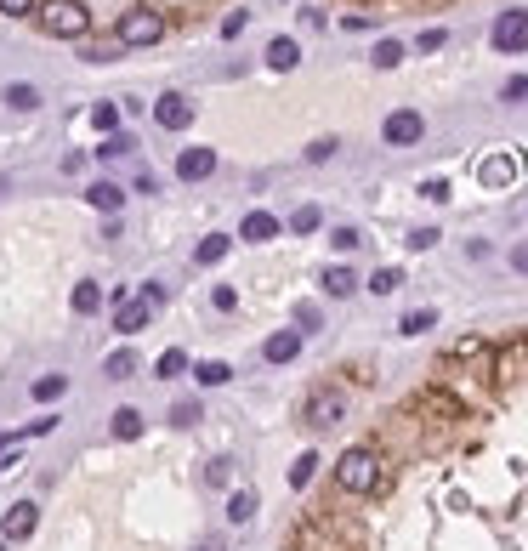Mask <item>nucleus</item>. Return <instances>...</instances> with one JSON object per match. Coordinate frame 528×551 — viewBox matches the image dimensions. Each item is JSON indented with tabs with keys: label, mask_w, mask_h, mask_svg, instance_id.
Returning <instances> with one entry per match:
<instances>
[{
	"label": "nucleus",
	"mask_w": 528,
	"mask_h": 551,
	"mask_svg": "<svg viewBox=\"0 0 528 551\" xmlns=\"http://www.w3.org/2000/svg\"><path fill=\"white\" fill-rule=\"evenodd\" d=\"M35 12H40V29H46V35H57V40H86L91 35L86 0H40Z\"/></svg>",
	"instance_id": "obj_2"
},
{
	"label": "nucleus",
	"mask_w": 528,
	"mask_h": 551,
	"mask_svg": "<svg viewBox=\"0 0 528 551\" xmlns=\"http://www.w3.org/2000/svg\"><path fill=\"white\" fill-rule=\"evenodd\" d=\"M228 245H233L228 233H211V239H199V245H194V262L199 267H216L222 256H228Z\"/></svg>",
	"instance_id": "obj_17"
},
{
	"label": "nucleus",
	"mask_w": 528,
	"mask_h": 551,
	"mask_svg": "<svg viewBox=\"0 0 528 551\" xmlns=\"http://www.w3.org/2000/svg\"><path fill=\"white\" fill-rule=\"evenodd\" d=\"M0 12H6V18H29V12H35V0H0Z\"/></svg>",
	"instance_id": "obj_40"
},
{
	"label": "nucleus",
	"mask_w": 528,
	"mask_h": 551,
	"mask_svg": "<svg viewBox=\"0 0 528 551\" xmlns=\"http://www.w3.org/2000/svg\"><path fill=\"white\" fill-rule=\"evenodd\" d=\"M324 228V211H318V205H301L296 216H290V233H318Z\"/></svg>",
	"instance_id": "obj_29"
},
{
	"label": "nucleus",
	"mask_w": 528,
	"mask_h": 551,
	"mask_svg": "<svg viewBox=\"0 0 528 551\" xmlns=\"http://www.w3.org/2000/svg\"><path fill=\"white\" fill-rule=\"evenodd\" d=\"M313 472H318L313 449H307V455H296V466H290V489H307V483H313Z\"/></svg>",
	"instance_id": "obj_28"
},
{
	"label": "nucleus",
	"mask_w": 528,
	"mask_h": 551,
	"mask_svg": "<svg viewBox=\"0 0 528 551\" xmlns=\"http://www.w3.org/2000/svg\"><path fill=\"white\" fill-rule=\"evenodd\" d=\"M279 216H267V211H250L245 222H239V239H250V245H267V239H279Z\"/></svg>",
	"instance_id": "obj_11"
},
{
	"label": "nucleus",
	"mask_w": 528,
	"mask_h": 551,
	"mask_svg": "<svg viewBox=\"0 0 528 551\" xmlns=\"http://www.w3.org/2000/svg\"><path fill=\"white\" fill-rule=\"evenodd\" d=\"M398 63H404V46H398V40H381V46H375V69H398Z\"/></svg>",
	"instance_id": "obj_32"
},
{
	"label": "nucleus",
	"mask_w": 528,
	"mask_h": 551,
	"mask_svg": "<svg viewBox=\"0 0 528 551\" xmlns=\"http://www.w3.org/2000/svg\"><path fill=\"white\" fill-rule=\"evenodd\" d=\"M421 194L432 199V205H443V199H449V182H443V177H432V182H421Z\"/></svg>",
	"instance_id": "obj_39"
},
{
	"label": "nucleus",
	"mask_w": 528,
	"mask_h": 551,
	"mask_svg": "<svg viewBox=\"0 0 528 551\" xmlns=\"http://www.w3.org/2000/svg\"><path fill=\"white\" fill-rule=\"evenodd\" d=\"M0 551H6V540H0Z\"/></svg>",
	"instance_id": "obj_46"
},
{
	"label": "nucleus",
	"mask_w": 528,
	"mask_h": 551,
	"mask_svg": "<svg viewBox=\"0 0 528 551\" xmlns=\"http://www.w3.org/2000/svg\"><path fill=\"white\" fill-rule=\"evenodd\" d=\"M131 370H137V358H131V347H120V353H108V364H103V375H108V381H125Z\"/></svg>",
	"instance_id": "obj_27"
},
{
	"label": "nucleus",
	"mask_w": 528,
	"mask_h": 551,
	"mask_svg": "<svg viewBox=\"0 0 528 551\" xmlns=\"http://www.w3.org/2000/svg\"><path fill=\"white\" fill-rule=\"evenodd\" d=\"M256 517V495L250 489H233V500H228V523H250Z\"/></svg>",
	"instance_id": "obj_22"
},
{
	"label": "nucleus",
	"mask_w": 528,
	"mask_h": 551,
	"mask_svg": "<svg viewBox=\"0 0 528 551\" xmlns=\"http://www.w3.org/2000/svg\"><path fill=\"white\" fill-rule=\"evenodd\" d=\"M296 324H301V330H318V307L301 302V307H296Z\"/></svg>",
	"instance_id": "obj_43"
},
{
	"label": "nucleus",
	"mask_w": 528,
	"mask_h": 551,
	"mask_svg": "<svg viewBox=\"0 0 528 551\" xmlns=\"http://www.w3.org/2000/svg\"><path fill=\"white\" fill-rule=\"evenodd\" d=\"M159 302H165V285H142V296H120V307H114V330H120V336H137L142 324L154 319Z\"/></svg>",
	"instance_id": "obj_4"
},
{
	"label": "nucleus",
	"mask_w": 528,
	"mask_h": 551,
	"mask_svg": "<svg viewBox=\"0 0 528 551\" xmlns=\"http://www.w3.org/2000/svg\"><path fill=\"white\" fill-rule=\"evenodd\" d=\"M517 171H523V160H517V154H494V160H483V182H489V188L517 182Z\"/></svg>",
	"instance_id": "obj_13"
},
{
	"label": "nucleus",
	"mask_w": 528,
	"mask_h": 551,
	"mask_svg": "<svg viewBox=\"0 0 528 551\" xmlns=\"http://www.w3.org/2000/svg\"><path fill=\"white\" fill-rule=\"evenodd\" d=\"M341 415H347V398L335 387H318L313 398H307V421H313V427H341Z\"/></svg>",
	"instance_id": "obj_7"
},
{
	"label": "nucleus",
	"mask_w": 528,
	"mask_h": 551,
	"mask_svg": "<svg viewBox=\"0 0 528 551\" xmlns=\"http://www.w3.org/2000/svg\"><path fill=\"white\" fill-rule=\"evenodd\" d=\"M154 120L165 125V131H182V125L194 120V103H188L182 91H165V97L154 103Z\"/></svg>",
	"instance_id": "obj_8"
},
{
	"label": "nucleus",
	"mask_w": 528,
	"mask_h": 551,
	"mask_svg": "<svg viewBox=\"0 0 528 551\" xmlns=\"http://www.w3.org/2000/svg\"><path fill=\"white\" fill-rule=\"evenodd\" d=\"M6 97V108H18V114H29V108H40V91L35 86H23V80H12V86L0 91Z\"/></svg>",
	"instance_id": "obj_18"
},
{
	"label": "nucleus",
	"mask_w": 528,
	"mask_h": 551,
	"mask_svg": "<svg viewBox=\"0 0 528 551\" xmlns=\"http://www.w3.org/2000/svg\"><path fill=\"white\" fill-rule=\"evenodd\" d=\"M438 239H443L438 228H415V233H409V250H432Z\"/></svg>",
	"instance_id": "obj_37"
},
{
	"label": "nucleus",
	"mask_w": 528,
	"mask_h": 551,
	"mask_svg": "<svg viewBox=\"0 0 528 551\" xmlns=\"http://www.w3.org/2000/svg\"><path fill=\"white\" fill-rule=\"evenodd\" d=\"M114 35H120V46H159V40H165V12H154V6H131Z\"/></svg>",
	"instance_id": "obj_3"
},
{
	"label": "nucleus",
	"mask_w": 528,
	"mask_h": 551,
	"mask_svg": "<svg viewBox=\"0 0 528 551\" xmlns=\"http://www.w3.org/2000/svg\"><path fill=\"white\" fill-rule=\"evenodd\" d=\"M324 290H330V296H352V290H358L352 267H330V273H324Z\"/></svg>",
	"instance_id": "obj_25"
},
{
	"label": "nucleus",
	"mask_w": 528,
	"mask_h": 551,
	"mask_svg": "<svg viewBox=\"0 0 528 551\" xmlns=\"http://www.w3.org/2000/svg\"><path fill=\"white\" fill-rule=\"evenodd\" d=\"M91 125H97L103 137H114V131H120V103H97L91 108Z\"/></svg>",
	"instance_id": "obj_23"
},
{
	"label": "nucleus",
	"mask_w": 528,
	"mask_h": 551,
	"mask_svg": "<svg viewBox=\"0 0 528 551\" xmlns=\"http://www.w3.org/2000/svg\"><path fill=\"white\" fill-rule=\"evenodd\" d=\"M194 381H199V387H228V381H233V364H222V358H199V364H194Z\"/></svg>",
	"instance_id": "obj_16"
},
{
	"label": "nucleus",
	"mask_w": 528,
	"mask_h": 551,
	"mask_svg": "<svg viewBox=\"0 0 528 551\" xmlns=\"http://www.w3.org/2000/svg\"><path fill=\"white\" fill-rule=\"evenodd\" d=\"M335 483H341V495H375V489H381V449L352 444L347 455L335 461Z\"/></svg>",
	"instance_id": "obj_1"
},
{
	"label": "nucleus",
	"mask_w": 528,
	"mask_h": 551,
	"mask_svg": "<svg viewBox=\"0 0 528 551\" xmlns=\"http://www.w3.org/2000/svg\"><path fill=\"white\" fill-rule=\"evenodd\" d=\"M432 324H438V313H432V307H415V313H404L398 330H404V336H421V330H432Z\"/></svg>",
	"instance_id": "obj_31"
},
{
	"label": "nucleus",
	"mask_w": 528,
	"mask_h": 551,
	"mask_svg": "<svg viewBox=\"0 0 528 551\" xmlns=\"http://www.w3.org/2000/svg\"><path fill=\"white\" fill-rule=\"evenodd\" d=\"M296 63H301V46H296V40H290V35H279V40H273V46H267V69L290 74V69H296Z\"/></svg>",
	"instance_id": "obj_14"
},
{
	"label": "nucleus",
	"mask_w": 528,
	"mask_h": 551,
	"mask_svg": "<svg viewBox=\"0 0 528 551\" xmlns=\"http://www.w3.org/2000/svg\"><path fill=\"white\" fill-rule=\"evenodd\" d=\"M216 171V148H188L182 160H176V177L182 182H205Z\"/></svg>",
	"instance_id": "obj_10"
},
{
	"label": "nucleus",
	"mask_w": 528,
	"mask_h": 551,
	"mask_svg": "<svg viewBox=\"0 0 528 551\" xmlns=\"http://www.w3.org/2000/svg\"><path fill=\"white\" fill-rule=\"evenodd\" d=\"M296 353H301V330H279V336L262 341V358H267V364H290Z\"/></svg>",
	"instance_id": "obj_12"
},
{
	"label": "nucleus",
	"mask_w": 528,
	"mask_h": 551,
	"mask_svg": "<svg viewBox=\"0 0 528 551\" xmlns=\"http://www.w3.org/2000/svg\"><path fill=\"white\" fill-rule=\"evenodd\" d=\"M131 148H137V137H120V131H114V137H103V148H97V160H125Z\"/></svg>",
	"instance_id": "obj_30"
},
{
	"label": "nucleus",
	"mask_w": 528,
	"mask_h": 551,
	"mask_svg": "<svg viewBox=\"0 0 528 551\" xmlns=\"http://www.w3.org/2000/svg\"><path fill=\"white\" fill-rule=\"evenodd\" d=\"M500 97H506V103H528V74H511Z\"/></svg>",
	"instance_id": "obj_34"
},
{
	"label": "nucleus",
	"mask_w": 528,
	"mask_h": 551,
	"mask_svg": "<svg viewBox=\"0 0 528 551\" xmlns=\"http://www.w3.org/2000/svg\"><path fill=\"white\" fill-rule=\"evenodd\" d=\"M245 12H233V18H222V40H233V35H245Z\"/></svg>",
	"instance_id": "obj_41"
},
{
	"label": "nucleus",
	"mask_w": 528,
	"mask_h": 551,
	"mask_svg": "<svg viewBox=\"0 0 528 551\" xmlns=\"http://www.w3.org/2000/svg\"><path fill=\"white\" fill-rule=\"evenodd\" d=\"M330 245H335V250H358V245H364V233H358V228H335Z\"/></svg>",
	"instance_id": "obj_35"
},
{
	"label": "nucleus",
	"mask_w": 528,
	"mask_h": 551,
	"mask_svg": "<svg viewBox=\"0 0 528 551\" xmlns=\"http://www.w3.org/2000/svg\"><path fill=\"white\" fill-rule=\"evenodd\" d=\"M114 438H142V409H114Z\"/></svg>",
	"instance_id": "obj_24"
},
{
	"label": "nucleus",
	"mask_w": 528,
	"mask_h": 551,
	"mask_svg": "<svg viewBox=\"0 0 528 551\" xmlns=\"http://www.w3.org/2000/svg\"><path fill=\"white\" fill-rule=\"evenodd\" d=\"M443 40H449V35H443V29H426V35H421V52H438Z\"/></svg>",
	"instance_id": "obj_45"
},
{
	"label": "nucleus",
	"mask_w": 528,
	"mask_h": 551,
	"mask_svg": "<svg viewBox=\"0 0 528 551\" xmlns=\"http://www.w3.org/2000/svg\"><path fill=\"white\" fill-rule=\"evenodd\" d=\"M86 199H91V205H97L103 216H114V211L125 205V188H120V182H91V188H86Z\"/></svg>",
	"instance_id": "obj_15"
},
{
	"label": "nucleus",
	"mask_w": 528,
	"mask_h": 551,
	"mask_svg": "<svg viewBox=\"0 0 528 551\" xmlns=\"http://www.w3.org/2000/svg\"><path fill=\"white\" fill-rule=\"evenodd\" d=\"M63 392H69V375H40L35 381V404H57Z\"/></svg>",
	"instance_id": "obj_20"
},
{
	"label": "nucleus",
	"mask_w": 528,
	"mask_h": 551,
	"mask_svg": "<svg viewBox=\"0 0 528 551\" xmlns=\"http://www.w3.org/2000/svg\"><path fill=\"white\" fill-rule=\"evenodd\" d=\"M194 370V358L182 353V347H171V353H159V375H165V381H176V375H188Z\"/></svg>",
	"instance_id": "obj_21"
},
{
	"label": "nucleus",
	"mask_w": 528,
	"mask_h": 551,
	"mask_svg": "<svg viewBox=\"0 0 528 551\" xmlns=\"http://www.w3.org/2000/svg\"><path fill=\"white\" fill-rule=\"evenodd\" d=\"M171 421H176V427H194V421H199V404H194V398H188V404H176Z\"/></svg>",
	"instance_id": "obj_38"
},
{
	"label": "nucleus",
	"mask_w": 528,
	"mask_h": 551,
	"mask_svg": "<svg viewBox=\"0 0 528 551\" xmlns=\"http://www.w3.org/2000/svg\"><path fill=\"white\" fill-rule=\"evenodd\" d=\"M511 267H517V273L528 279V239H523V245H511Z\"/></svg>",
	"instance_id": "obj_44"
},
{
	"label": "nucleus",
	"mask_w": 528,
	"mask_h": 551,
	"mask_svg": "<svg viewBox=\"0 0 528 551\" xmlns=\"http://www.w3.org/2000/svg\"><path fill=\"white\" fill-rule=\"evenodd\" d=\"M0 529H6V540H29V534L40 529V506H35V500L6 506V523H0Z\"/></svg>",
	"instance_id": "obj_9"
},
{
	"label": "nucleus",
	"mask_w": 528,
	"mask_h": 551,
	"mask_svg": "<svg viewBox=\"0 0 528 551\" xmlns=\"http://www.w3.org/2000/svg\"><path fill=\"white\" fill-rule=\"evenodd\" d=\"M335 148H341L335 137H318V143L307 148V160H313V165H324V160H335Z\"/></svg>",
	"instance_id": "obj_36"
},
{
	"label": "nucleus",
	"mask_w": 528,
	"mask_h": 551,
	"mask_svg": "<svg viewBox=\"0 0 528 551\" xmlns=\"http://www.w3.org/2000/svg\"><path fill=\"white\" fill-rule=\"evenodd\" d=\"M211 302H216V307H222V313H233V307H239V296H233V290H228V285H216V290H211Z\"/></svg>",
	"instance_id": "obj_42"
},
{
	"label": "nucleus",
	"mask_w": 528,
	"mask_h": 551,
	"mask_svg": "<svg viewBox=\"0 0 528 551\" xmlns=\"http://www.w3.org/2000/svg\"><path fill=\"white\" fill-rule=\"evenodd\" d=\"M517 370H528V341H523V347H506V353L494 358V375H506V381H511Z\"/></svg>",
	"instance_id": "obj_19"
},
{
	"label": "nucleus",
	"mask_w": 528,
	"mask_h": 551,
	"mask_svg": "<svg viewBox=\"0 0 528 551\" xmlns=\"http://www.w3.org/2000/svg\"><path fill=\"white\" fill-rule=\"evenodd\" d=\"M398 285H404V273H398V267H381V273L370 279V290H375V296H392Z\"/></svg>",
	"instance_id": "obj_33"
},
{
	"label": "nucleus",
	"mask_w": 528,
	"mask_h": 551,
	"mask_svg": "<svg viewBox=\"0 0 528 551\" xmlns=\"http://www.w3.org/2000/svg\"><path fill=\"white\" fill-rule=\"evenodd\" d=\"M381 137H387L392 148H409V143H421V137H426V120L415 114V108H398V114H387Z\"/></svg>",
	"instance_id": "obj_6"
},
{
	"label": "nucleus",
	"mask_w": 528,
	"mask_h": 551,
	"mask_svg": "<svg viewBox=\"0 0 528 551\" xmlns=\"http://www.w3.org/2000/svg\"><path fill=\"white\" fill-rule=\"evenodd\" d=\"M69 302H74V313H97V307H103V290H97V285L86 279V285H74Z\"/></svg>",
	"instance_id": "obj_26"
},
{
	"label": "nucleus",
	"mask_w": 528,
	"mask_h": 551,
	"mask_svg": "<svg viewBox=\"0 0 528 551\" xmlns=\"http://www.w3.org/2000/svg\"><path fill=\"white\" fill-rule=\"evenodd\" d=\"M494 52H528V12H500V18H494Z\"/></svg>",
	"instance_id": "obj_5"
}]
</instances>
